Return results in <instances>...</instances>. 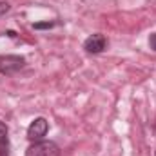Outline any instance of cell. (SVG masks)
I'll use <instances>...</instances> for the list:
<instances>
[{"label":"cell","instance_id":"cell-3","mask_svg":"<svg viewBox=\"0 0 156 156\" xmlns=\"http://www.w3.org/2000/svg\"><path fill=\"white\" fill-rule=\"evenodd\" d=\"M47 131H49V123H47V120H45L44 116H38V118H35V120L29 123V127H27V138H29L31 142L44 140V136L47 134Z\"/></svg>","mask_w":156,"mask_h":156},{"label":"cell","instance_id":"cell-7","mask_svg":"<svg viewBox=\"0 0 156 156\" xmlns=\"http://www.w3.org/2000/svg\"><path fill=\"white\" fill-rule=\"evenodd\" d=\"M55 26V22H38V24H35L33 27L35 29H49V27H53Z\"/></svg>","mask_w":156,"mask_h":156},{"label":"cell","instance_id":"cell-6","mask_svg":"<svg viewBox=\"0 0 156 156\" xmlns=\"http://www.w3.org/2000/svg\"><path fill=\"white\" fill-rule=\"evenodd\" d=\"M9 9H11L9 2H4V0H0V18H2V16H5V15L9 13Z\"/></svg>","mask_w":156,"mask_h":156},{"label":"cell","instance_id":"cell-4","mask_svg":"<svg viewBox=\"0 0 156 156\" xmlns=\"http://www.w3.org/2000/svg\"><path fill=\"white\" fill-rule=\"evenodd\" d=\"M105 45H107V40H105L104 35H100V33L91 35L89 38H85V42H83V49H85L89 55H98V53H102V51L105 49Z\"/></svg>","mask_w":156,"mask_h":156},{"label":"cell","instance_id":"cell-2","mask_svg":"<svg viewBox=\"0 0 156 156\" xmlns=\"http://www.w3.org/2000/svg\"><path fill=\"white\" fill-rule=\"evenodd\" d=\"M26 156H60V147L51 140H38L27 147Z\"/></svg>","mask_w":156,"mask_h":156},{"label":"cell","instance_id":"cell-8","mask_svg":"<svg viewBox=\"0 0 156 156\" xmlns=\"http://www.w3.org/2000/svg\"><path fill=\"white\" fill-rule=\"evenodd\" d=\"M149 47H151L153 51H156V33H153V35L149 37Z\"/></svg>","mask_w":156,"mask_h":156},{"label":"cell","instance_id":"cell-1","mask_svg":"<svg viewBox=\"0 0 156 156\" xmlns=\"http://www.w3.org/2000/svg\"><path fill=\"white\" fill-rule=\"evenodd\" d=\"M24 66H26V58L20 55H0V75L11 76L20 69H24Z\"/></svg>","mask_w":156,"mask_h":156},{"label":"cell","instance_id":"cell-5","mask_svg":"<svg viewBox=\"0 0 156 156\" xmlns=\"http://www.w3.org/2000/svg\"><path fill=\"white\" fill-rule=\"evenodd\" d=\"M9 129L5 122L0 120V156H9Z\"/></svg>","mask_w":156,"mask_h":156}]
</instances>
